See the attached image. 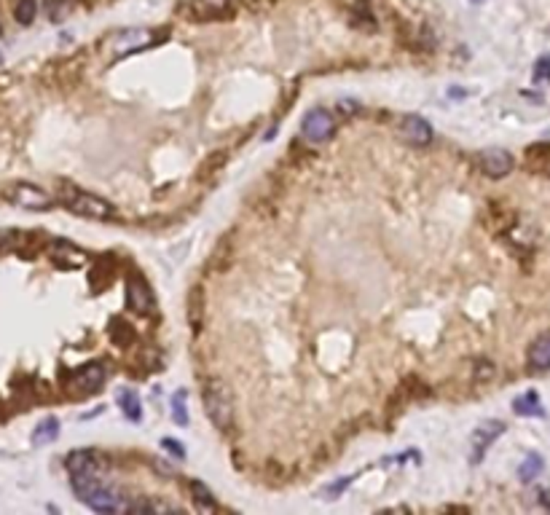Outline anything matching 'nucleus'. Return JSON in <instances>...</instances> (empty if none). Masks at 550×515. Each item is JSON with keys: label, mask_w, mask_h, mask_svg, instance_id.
<instances>
[{"label": "nucleus", "mask_w": 550, "mask_h": 515, "mask_svg": "<svg viewBox=\"0 0 550 515\" xmlns=\"http://www.w3.org/2000/svg\"><path fill=\"white\" fill-rule=\"evenodd\" d=\"M73 491L83 505H89L97 513H116L126 507L121 496L102 483V475H73Z\"/></svg>", "instance_id": "nucleus-1"}, {"label": "nucleus", "mask_w": 550, "mask_h": 515, "mask_svg": "<svg viewBox=\"0 0 550 515\" xmlns=\"http://www.w3.org/2000/svg\"><path fill=\"white\" fill-rule=\"evenodd\" d=\"M59 201H62L70 212L81 215V218L105 221V218H113V215H116V210H113L110 201H105V199L97 196V194L81 191V188H75V185H68V183L59 185Z\"/></svg>", "instance_id": "nucleus-2"}, {"label": "nucleus", "mask_w": 550, "mask_h": 515, "mask_svg": "<svg viewBox=\"0 0 550 515\" xmlns=\"http://www.w3.org/2000/svg\"><path fill=\"white\" fill-rule=\"evenodd\" d=\"M204 411H207V418L215 424V430L221 432H231L234 430V400H231V392L225 390V384L221 381H210L204 387Z\"/></svg>", "instance_id": "nucleus-3"}, {"label": "nucleus", "mask_w": 550, "mask_h": 515, "mask_svg": "<svg viewBox=\"0 0 550 515\" xmlns=\"http://www.w3.org/2000/svg\"><path fill=\"white\" fill-rule=\"evenodd\" d=\"M108 378V368L102 363H86L83 368H78L68 381V392L73 397H92L102 390Z\"/></svg>", "instance_id": "nucleus-4"}, {"label": "nucleus", "mask_w": 550, "mask_h": 515, "mask_svg": "<svg viewBox=\"0 0 550 515\" xmlns=\"http://www.w3.org/2000/svg\"><path fill=\"white\" fill-rule=\"evenodd\" d=\"M301 134H303V140H309L312 145H323V143H327V140L336 134V121H333V116H330L327 110L314 108V110H309V113L303 116Z\"/></svg>", "instance_id": "nucleus-5"}, {"label": "nucleus", "mask_w": 550, "mask_h": 515, "mask_svg": "<svg viewBox=\"0 0 550 515\" xmlns=\"http://www.w3.org/2000/svg\"><path fill=\"white\" fill-rule=\"evenodd\" d=\"M6 199L22 210H51L54 207V196L30 183H17V185L6 188Z\"/></svg>", "instance_id": "nucleus-6"}, {"label": "nucleus", "mask_w": 550, "mask_h": 515, "mask_svg": "<svg viewBox=\"0 0 550 515\" xmlns=\"http://www.w3.org/2000/svg\"><path fill=\"white\" fill-rule=\"evenodd\" d=\"M180 14L188 17L191 22H212V19H225L234 14L225 0H185L180 6Z\"/></svg>", "instance_id": "nucleus-7"}, {"label": "nucleus", "mask_w": 550, "mask_h": 515, "mask_svg": "<svg viewBox=\"0 0 550 515\" xmlns=\"http://www.w3.org/2000/svg\"><path fill=\"white\" fill-rule=\"evenodd\" d=\"M49 258L57 269H65V271L81 269V266L89 261V255H86L81 247H75L73 242H68V239H54L49 245Z\"/></svg>", "instance_id": "nucleus-8"}, {"label": "nucleus", "mask_w": 550, "mask_h": 515, "mask_svg": "<svg viewBox=\"0 0 550 515\" xmlns=\"http://www.w3.org/2000/svg\"><path fill=\"white\" fill-rule=\"evenodd\" d=\"M126 303L140 317H148V314H153V309H156V301H153L148 282H143V276H137V274L126 279Z\"/></svg>", "instance_id": "nucleus-9"}, {"label": "nucleus", "mask_w": 550, "mask_h": 515, "mask_svg": "<svg viewBox=\"0 0 550 515\" xmlns=\"http://www.w3.org/2000/svg\"><path fill=\"white\" fill-rule=\"evenodd\" d=\"M502 432H505V424H502L500 418H489V421H480L476 430H473V438H470V448H473V465H478L483 456H486V451L491 448V443L500 438Z\"/></svg>", "instance_id": "nucleus-10"}, {"label": "nucleus", "mask_w": 550, "mask_h": 515, "mask_svg": "<svg viewBox=\"0 0 550 515\" xmlns=\"http://www.w3.org/2000/svg\"><path fill=\"white\" fill-rule=\"evenodd\" d=\"M478 164H480V170L486 172L489 177L500 180V177L513 172V156L505 148H489V150H483L478 156Z\"/></svg>", "instance_id": "nucleus-11"}, {"label": "nucleus", "mask_w": 550, "mask_h": 515, "mask_svg": "<svg viewBox=\"0 0 550 515\" xmlns=\"http://www.w3.org/2000/svg\"><path fill=\"white\" fill-rule=\"evenodd\" d=\"M65 467L70 469V475H102V459L100 454H94L92 448H75L68 454Z\"/></svg>", "instance_id": "nucleus-12"}, {"label": "nucleus", "mask_w": 550, "mask_h": 515, "mask_svg": "<svg viewBox=\"0 0 550 515\" xmlns=\"http://www.w3.org/2000/svg\"><path fill=\"white\" fill-rule=\"evenodd\" d=\"M400 137L414 148H425L432 143V123L422 116H405L400 123Z\"/></svg>", "instance_id": "nucleus-13"}, {"label": "nucleus", "mask_w": 550, "mask_h": 515, "mask_svg": "<svg viewBox=\"0 0 550 515\" xmlns=\"http://www.w3.org/2000/svg\"><path fill=\"white\" fill-rule=\"evenodd\" d=\"M148 46H153V32H148V30H126V32L113 38L116 57H129V54L148 49Z\"/></svg>", "instance_id": "nucleus-14"}, {"label": "nucleus", "mask_w": 550, "mask_h": 515, "mask_svg": "<svg viewBox=\"0 0 550 515\" xmlns=\"http://www.w3.org/2000/svg\"><path fill=\"white\" fill-rule=\"evenodd\" d=\"M529 365L534 370H548L550 368V330L537 336L534 343L529 346Z\"/></svg>", "instance_id": "nucleus-15"}, {"label": "nucleus", "mask_w": 550, "mask_h": 515, "mask_svg": "<svg viewBox=\"0 0 550 515\" xmlns=\"http://www.w3.org/2000/svg\"><path fill=\"white\" fill-rule=\"evenodd\" d=\"M201 322H204V290L196 285L188 293V325H191L194 333H199Z\"/></svg>", "instance_id": "nucleus-16"}, {"label": "nucleus", "mask_w": 550, "mask_h": 515, "mask_svg": "<svg viewBox=\"0 0 550 515\" xmlns=\"http://www.w3.org/2000/svg\"><path fill=\"white\" fill-rule=\"evenodd\" d=\"M30 242H32V234L17 231V228L0 231V252H19V250H25V245H30Z\"/></svg>", "instance_id": "nucleus-17"}, {"label": "nucleus", "mask_w": 550, "mask_h": 515, "mask_svg": "<svg viewBox=\"0 0 550 515\" xmlns=\"http://www.w3.org/2000/svg\"><path fill=\"white\" fill-rule=\"evenodd\" d=\"M57 435H59V418L46 416L32 432V445H49V443L57 441Z\"/></svg>", "instance_id": "nucleus-18"}, {"label": "nucleus", "mask_w": 550, "mask_h": 515, "mask_svg": "<svg viewBox=\"0 0 550 515\" xmlns=\"http://www.w3.org/2000/svg\"><path fill=\"white\" fill-rule=\"evenodd\" d=\"M110 339H113V343H116V346L126 349V346H132V343H134L137 333H134V327H132V325H126L124 319L116 317L113 322H110Z\"/></svg>", "instance_id": "nucleus-19"}, {"label": "nucleus", "mask_w": 550, "mask_h": 515, "mask_svg": "<svg viewBox=\"0 0 550 515\" xmlns=\"http://www.w3.org/2000/svg\"><path fill=\"white\" fill-rule=\"evenodd\" d=\"M113 271H116V266H113V261L108 258V261H97L94 263V269H92V290L94 293H100L102 287H108L110 285V279H113Z\"/></svg>", "instance_id": "nucleus-20"}, {"label": "nucleus", "mask_w": 550, "mask_h": 515, "mask_svg": "<svg viewBox=\"0 0 550 515\" xmlns=\"http://www.w3.org/2000/svg\"><path fill=\"white\" fill-rule=\"evenodd\" d=\"M513 411H516L518 416H542V414H545V411H542V405H540V397H537V392L521 394V397L513 403Z\"/></svg>", "instance_id": "nucleus-21"}, {"label": "nucleus", "mask_w": 550, "mask_h": 515, "mask_svg": "<svg viewBox=\"0 0 550 515\" xmlns=\"http://www.w3.org/2000/svg\"><path fill=\"white\" fill-rule=\"evenodd\" d=\"M119 405H121V411H124L126 418L140 421V416H143V405H140V397H137L134 390H121V392H119Z\"/></svg>", "instance_id": "nucleus-22"}, {"label": "nucleus", "mask_w": 550, "mask_h": 515, "mask_svg": "<svg viewBox=\"0 0 550 515\" xmlns=\"http://www.w3.org/2000/svg\"><path fill=\"white\" fill-rule=\"evenodd\" d=\"M542 469H545L542 456H540V454H529L524 462H521V467H518V478H521L524 483H531Z\"/></svg>", "instance_id": "nucleus-23"}, {"label": "nucleus", "mask_w": 550, "mask_h": 515, "mask_svg": "<svg viewBox=\"0 0 550 515\" xmlns=\"http://www.w3.org/2000/svg\"><path fill=\"white\" fill-rule=\"evenodd\" d=\"M191 491H194V502H196V507H199L201 513H212V510H218L212 494H210V489H207L204 483L194 481V483H191Z\"/></svg>", "instance_id": "nucleus-24"}, {"label": "nucleus", "mask_w": 550, "mask_h": 515, "mask_svg": "<svg viewBox=\"0 0 550 515\" xmlns=\"http://www.w3.org/2000/svg\"><path fill=\"white\" fill-rule=\"evenodd\" d=\"M43 11L51 22H62L73 11V3L70 0H43Z\"/></svg>", "instance_id": "nucleus-25"}, {"label": "nucleus", "mask_w": 550, "mask_h": 515, "mask_svg": "<svg viewBox=\"0 0 550 515\" xmlns=\"http://www.w3.org/2000/svg\"><path fill=\"white\" fill-rule=\"evenodd\" d=\"M526 161L531 170H545L550 164V145H531L526 150Z\"/></svg>", "instance_id": "nucleus-26"}, {"label": "nucleus", "mask_w": 550, "mask_h": 515, "mask_svg": "<svg viewBox=\"0 0 550 515\" xmlns=\"http://www.w3.org/2000/svg\"><path fill=\"white\" fill-rule=\"evenodd\" d=\"M35 14H38V3L35 0H17L14 6V17L19 25H32L35 22Z\"/></svg>", "instance_id": "nucleus-27"}, {"label": "nucleus", "mask_w": 550, "mask_h": 515, "mask_svg": "<svg viewBox=\"0 0 550 515\" xmlns=\"http://www.w3.org/2000/svg\"><path fill=\"white\" fill-rule=\"evenodd\" d=\"M225 159H228V156H225V150H218L215 156H210V159H207V161H204V164L199 167V177H210V174H215V172H218L225 164Z\"/></svg>", "instance_id": "nucleus-28"}, {"label": "nucleus", "mask_w": 550, "mask_h": 515, "mask_svg": "<svg viewBox=\"0 0 550 515\" xmlns=\"http://www.w3.org/2000/svg\"><path fill=\"white\" fill-rule=\"evenodd\" d=\"M534 83H550V54L537 59V65H534Z\"/></svg>", "instance_id": "nucleus-29"}, {"label": "nucleus", "mask_w": 550, "mask_h": 515, "mask_svg": "<svg viewBox=\"0 0 550 515\" xmlns=\"http://www.w3.org/2000/svg\"><path fill=\"white\" fill-rule=\"evenodd\" d=\"M185 392H177L172 397V416H175L177 424H188V414H185Z\"/></svg>", "instance_id": "nucleus-30"}, {"label": "nucleus", "mask_w": 550, "mask_h": 515, "mask_svg": "<svg viewBox=\"0 0 550 515\" xmlns=\"http://www.w3.org/2000/svg\"><path fill=\"white\" fill-rule=\"evenodd\" d=\"M161 448H167L172 456H177V459H183L185 456V448H183V443H177V441H172V438H164L161 441Z\"/></svg>", "instance_id": "nucleus-31"}, {"label": "nucleus", "mask_w": 550, "mask_h": 515, "mask_svg": "<svg viewBox=\"0 0 550 515\" xmlns=\"http://www.w3.org/2000/svg\"><path fill=\"white\" fill-rule=\"evenodd\" d=\"M494 376V365L491 363H486V360H480L476 368V378L478 381H486V378H491Z\"/></svg>", "instance_id": "nucleus-32"}, {"label": "nucleus", "mask_w": 550, "mask_h": 515, "mask_svg": "<svg viewBox=\"0 0 550 515\" xmlns=\"http://www.w3.org/2000/svg\"><path fill=\"white\" fill-rule=\"evenodd\" d=\"M352 483V478H344V481H336V483H333V486H330V489L325 491L327 494V499H333V496H338V494H341V491L347 489V486H349Z\"/></svg>", "instance_id": "nucleus-33"}, {"label": "nucleus", "mask_w": 550, "mask_h": 515, "mask_svg": "<svg viewBox=\"0 0 550 515\" xmlns=\"http://www.w3.org/2000/svg\"><path fill=\"white\" fill-rule=\"evenodd\" d=\"M338 108H344V113H347V116H354L360 105H357V102H352V99H341V102H338Z\"/></svg>", "instance_id": "nucleus-34"}, {"label": "nucleus", "mask_w": 550, "mask_h": 515, "mask_svg": "<svg viewBox=\"0 0 550 515\" xmlns=\"http://www.w3.org/2000/svg\"><path fill=\"white\" fill-rule=\"evenodd\" d=\"M0 32H3V27H0Z\"/></svg>", "instance_id": "nucleus-35"}, {"label": "nucleus", "mask_w": 550, "mask_h": 515, "mask_svg": "<svg viewBox=\"0 0 550 515\" xmlns=\"http://www.w3.org/2000/svg\"><path fill=\"white\" fill-rule=\"evenodd\" d=\"M476 3H480V0H476Z\"/></svg>", "instance_id": "nucleus-36"}]
</instances>
